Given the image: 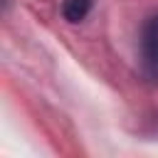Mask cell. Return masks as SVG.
I'll use <instances>...</instances> for the list:
<instances>
[{
	"mask_svg": "<svg viewBox=\"0 0 158 158\" xmlns=\"http://www.w3.org/2000/svg\"><path fill=\"white\" fill-rule=\"evenodd\" d=\"M143 54L153 72H158V17H153L143 30Z\"/></svg>",
	"mask_w": 158,
	"mask_h": 158,
	"instance_id": "obj_1",
	"label": "cell"
},
{
	"mask_svg": "<svg viewBox=\"0 0 158 158\" xmlns=\"http://www.w3.org/2000/svg\"><path fill=\"white\" fill-rule=\"evenodd\" d=\"M91 10V0H64L62 2V15L69 20V22H79L89 15Z\"/></svg>",
	"mask_w": 158,
	"mask_h": 158,
	"instance_id": "obj_2",
	"label": "cell"
}]
</instances>
